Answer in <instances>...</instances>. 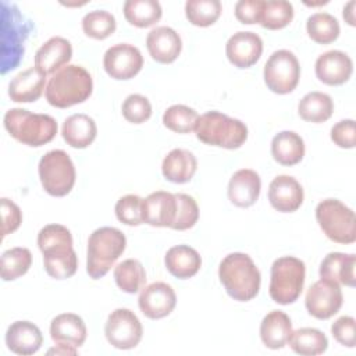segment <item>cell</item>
<instances>
[{"label":"cell","instance_id":"44","mask_svg":"<svg viewBox=\"0 0 356 356\" xmlns=\"http://www.w3.org/2000/svg\"><path fill=\"white\" fill-rule=\"evenodd\" d=\"M122 115L128 122L142 124L147 121L152 115V104L147 97L134 93L127 96L121 107Z\"/></svg>","mask_w":356,"mask_h":356},{"label":"cell","instance_id":"9","mask_svg":"<svg viewBox=\"0 0 356 356\" xmlns=\"http://www.w3.org/2000/svg\"><path fill=\"white\" fill-rule=\"evenodd\" d=\"M316 220L328 239L349 245L356 241V218L350 207L338 199H324L316 207Z\"/></svg>","mask_w":356,"mask_h":356},{"label":"cell","instance_id":"4","mask_svg":"<svg viewBox=\"0 0 356 356\" xmlns=\"http://www.w3.org/2000/svg\"><path fill=\"white\" fill-rule=\"evenodd\" d=\"M7 132L22 145L43 146L57 135V121L49 114L32 113L25 108H10L4 114Z\"/></svg>","mask_w":356,"mask_h":356},{"label":"cell","instance_id":"40","mask_svg":"<svg viewBox=\"0 0 356 356\" xmlns=\"http://www.w3.org/2000/svg\"><path fill=\"white\" fill-rule=\"evenodd\" d=\"M117 28L115 18L104 10H93L82 18V29L86 36L102 40L114 33Z\"/></svg>","mask_w":356,"mask_h":356},{"label":"cell","instance_id":"48","mask_svg":"<svg viewBox=\"0 0 356 356\" xmlns=\"http://www.w3.org/2000/svg\"><path fill=\"white\" fill-rule=\"evenodd\" d=\"M1 218H3V236L13 234L18 229L22 222V213L21 209L10 199L1 197Z\"/></svg>","mask_w":356,"mask_h":356},{"label":"cell","instance_id":"21","mask_svg":"<svg viewBox=\"0 0 356 356\" xmlns=\"http://www.w3.org/2000/svg\"><path fill=\"white\" fill-rule=\"evenodd\" d=\"M177 216L175 193L165 191L152 192L143 199V222L152 227L171 228Z\"/></svg>","mask_w":356,"mask_h":356},{"label":"cell","instance_id":"38","mask_svg":"<svg viewBox=\"0 0 356 356\" xmlns=\"http://www.w3.org/2000/svg\"><path fill=\"white\" fill-rule=\"evenodd\" d=\"M222 7L218 0H188L185 15L192 25L210 26L221 15Z\"/></svg>","mask_w":356,"mask_h":356},{"label":"cell","instance_id":"1","mask_svg":"<svg viewBox=\"0 0 356 356\" xmlns=\"http://www.w3.org/2000/svg\"><path fill=\"white\" fill-rule=\"evenodd\" d=\"M38 246L43 254L46 273L54 280L71 278L78 268V256L72 248V235L61 224H47L38 234Z\"/></svg>","mask_w":356,"mask_h":356},{"label":"cell","instance_id":"32","mask_svg":"<svg viewBox=\"0 0 356 356\" xmlns=\"http://www.w3.org/2000/svg\"><path fill=\"white\" fill-rule=\"evenodd\" d=\"M288 343L295 353L303 356L321 355L328 348V339L325 334L317 328L310 327L292 331Z\"/></svg>","mask_w":356,"mask_h":356},{"label":"cell","instance_id":"27","mask_svg":"<svg viewBox=\"0 0 356 356\" xmlns=\"http://www.w3.org/2000/svg\"><path fill=\"white\" fill-rule=\"evenodd\" d=\"M164 264L171 275L186 280L197 274L202 267V257L196 249L188 245H177L167 250Z\"/></svg>","mask_w":356,"mask_h":356},{"label":"cell","instance_id":"12","mask_svg":"<svg viewBox=\"0 0 356 356\" xmlns=\"http://www.w3.org/2000/svg\"><path fill=\"white\" fill-rule=\"evenodd\" d=\"M104 334L110 345L127 350L140 342L143 328L132 310L120 307L110 313L104 325Z\"/></svg>","mask_w":356,"mask_h":356},{"label":"cell","instance_id":"6","mask_svg":"<svg viewBox=\"0 0 356 356\" xmlns=\"http://www.w3.org/2000/svg\"><path fill=\"white\" fill-rule=\"evenodd\" d=\"M196 138L210 146L238 149L248 139L246 125L220 111H207L199 117L195 127Z\"/></svg>","mask_w":356,"mask_h":356},{"label":"cell","instance_id":"46","mask_svg":"<svg viewBox=\"0 0 356 356\" xmlns=\"http://www.w3.org/2000/svg\"><path fill=\"white\" fill-rule=\"evenodd\" d=\"M331 140L342 149H353L356 145L355 121L342 120L331 128Z\"/></svg>","mask_w":356,"mask_h":356},{"label":"cell","instance_id":"34","mask_svg":"<svg viewBox=\"0 0 356 356\" xmlns=\"http://www.w3.org/2000/svg\"><path fill=\"white\" fill-rule=\"evenodd\" d=\"M163 10L157 0H127L124 3L125 19L138 28H147L159 22Z\"/></svg>","mask_w":356,"mask_h":356},{"label":"cell","instance_id":"17","mask_svg":"<svg viewBox=\"0 0 356 356\" xmlns=\"http://www.w3.org/2000/svg\"><path fill=\"white\" fill-rule=\"evenodd\" d=\"M314 70L317 78L323 83L338 86L349 81L353 64L346 53L341 50H330L317 57Z\"/></svg>","mask_w":356,"mask_h":356},{"label":"cell","instance_id":"26","mask_svg":"<svg viewBox=\"0 0 356 356\" xmlns=\"http://www.w3.org/2000/svg\"><path fill=\"white\" fill-rule=\"evenodd\" d=\"M355 266L356 256L341 252L328 253L320 264V278L337 282L345 286H355Z\"/></svg>","mask_w":356,"mask_h":356},{"label":"cell","instance_id":"14","mask_svg":"<svg viewBox=\"0 0 356 356\" xmlns=\"http://www.w3.org/2000/svg\"><path fill=\"white\" fill-rule=\"evenodd\" d=\"M104 71L117 81L134 78L143 67V57L138 47L129 43H118L108 47L103 57Z\"/></svg>","mask_w":356,"mask_h":356},{"label":"cell","instance_id":"37","mask_svg":"<svg viewBox=\"0 0 356 356\" xmlns=\"http://www.w3.org/2000/svg\"><path fill=\"white\" fill-rule=\"evenodd\" d=\"M32 264L31 250L26 248H11L1 254V280L14 281L29 270Z\"/></svg>","mask_w":356,"mask_h":356},{"label":"cell","instance_id":"7","mask_svg":"<svg viewBox=\"0 0 356 356\" xmlns=\"http://www.w3.org/2000/svg\"><path fill=\"white\" fill-rule=\"evenodd\" d=\"M31 24L25 21L15 4L1 1V71L6 74L18 67L24 57V43Z\"/></svg>","mask_w":356,"mask_h":356},{"label":"cell","instance_id":"11","mask_svg":"<svg viewBox=\"0 0 356 356\" xmlns=\"http://www.w3.org/2000/svg\"><path fill=\"white\" fill-rule=\"evenodd\" d=\"M263 76L271 92L278 95L291 93L300 78V65L296 56L285 49L274 51L264 64Z\"/></svg>","mask_w":356,"mask_h":356},{"label":"cell","instance_id":"39","mask_svg":"<svg viewBox=\"0 0 356 356\" xmlns=\"http://www.w3.org/2000/svg\"><path fill=\"white\" fill-rule=\"evenodd\" d=\"M293 18V7L286 0L264 1L260 25L266 29H282Z\"/></svg>","mask_w":356,"mask_h":356},{"label":"cell","instance_id":"29","mask_svg":"<svg viewBox=\"0 0 356 356\" xmlns=\"http://www.w3.org/2000/svg\"><path fill=\"white\" fill-rule=\"evenodd\" d=\"M292 334V323L286 313L273 310L264 316L260 324L261 342L270 349H281Z\"/></svg>","mask_w":356,"mask_h":356},{"label":"cell","instance_id":"50","mask_svg":"<svg viewBox=\"0 0 356 356\" xmlns=\"http://www.w3.org/2000/svg\"><path fill=\"white\" fill-rule=\"evenodd\" d=\"M353 8H355V1H349V3L343 7V19H345L350 26H355V13H353Z\"/></svg>","mask_w":356,"mask_h":356},{"label":"cell","instance_id":"47","mask_svg":"<svg viewBox=\"0 0 356 356\" xmlns=\"http://www.w3.org/2000/svg\"><path fill=\"white\" fill-rule=\"evenodd\" d=\"M263 0H241L235 4V17L242 24H260Z\"/></svg>","mask_w":356,"mask_h":356},{"label":"cell","instance_id":"13","mask_svg":"<svg viewBox=\"0 0 356 356\" xmlns=\"http://www.w3.org/2000/svg\"><path fill=\"white\" fill-rule=\"evenodd\" d=\"M343 303V295L339 284L320 278L306 292L305 306L310 316L318 320H327L337 314Z\"/></svg>","mask_w":356,"mask_h":356},{"label":"cell","instance_id":"49","mask_svg":"<svg viewBox=\"0 0 356 356\" xmlns=\"http://www.w3.org/2000/svg\"><path fill=\"white\" fill-rule=\"evenodd\" d=\"M76 348L74 346H68V345H60L57 343L54 348L49 349L47 353L51 355V353H56V355H76Z\"/></svg>","mask_w":356,"mask_h":356},{"label":"cell","instance_id":"18","mask_svg":"<svg viewBox=\"0 0 356 356\" xmlns=\"http://www.w3.org/2000/svg\"><path fill=\"white\" fill-rule=\"evenodd\" d=\"M270 204L281 213L296 211L303 203V188L291 175H277L268 186Z\"/></svg>","mask_w":356,"mask_h":356},{"label":"cell","instance_id":"30","mask_svg":"<svg viewBox=\"0 0 356 356\" xmlns=\"http://www.w3.org/2000/svg\"><path fill=\"white\" fill-rule=\"evenodd\" d=\"M197 170V160L189 150L172 149L163 160L161 171L167 181L174 184L189 182Z\"/></svg>","mask_w":356,"mask_h":356},{"label":"cell","instance_id":"5","mask_svg":"<svg viewBox=\"0 0 356 356\" xmlns=\"http://www.w3.org/2000/svg\"><path fill=\"white\" fill-rule=\"evenodd\" d=\"M127 246L125 235L114 227H100L88 239L86 273L92 280L103 278L124 253Z\"/></svg>","mask_w":356,"mask_h":356},{"label":"cell","instance_id":"2","mask_svg":"<svg viewBox=\"0 0 356 356\" xmlns=\"http://www.w3.org/2000/svg\"><path fill=\"white\" fill-rule=\"evenodd\" d=\"M218 277L227 293L238 302H249L259 293L261 275L246 253L227 254L220 263Z\"/></svg>","mask_w":356,"mask_h":356},{"label":"cell","instance_id":"43","mask_svg":"<svg viewBox=\"0 0 356 356\" xmlns=\"http://www.w3.org/2000/svg\"><path fill=\"white\" fill-rule=\"evenodd\" d=\"M177 216L171 225L172 229L185 231L192 228L199 218V207L196 200L186 193H175Z\"/></svg>","mask_w":356,"mask_h":356},{"label":"cell","instance_id":"31","mask_svg":"<svg viewBox=\"0 0 356 356\" xmlns=\"http://www.w3.org/2000/svg\"><path fill=\"white\" fill-rule=\"evenodd\" d=\"M271 154L281 165H295L305 156V142L293 131H281L271 140Z\"/></svg>","mask_w":356,"mask_h":356},{"label":"cell","instance_id":"10","mask_svg":"<svg viewBox=\"0 0 356 356\" xmlns=\"http://www.w3.org/2000/svg\"><path fill=\"white\" fill-rule=\"evenodd\" d=\"M38 171L43 189L51 196H65L74 188L76 178L75 167L64 150H50L42 156Z\"/></svg>","mask_w":356,"mask_h":356},{"label":"cell","instance_id":"41","mask_svg":"<svg viewBox=\"0 0 356 356\" xmlns=\"http://www.w3.org/2000/svg\"><path fill=\"white\" fill-rule=\"evenodd\" d=\"M197 120L199 114L185 104H174L163 114V124L177 134H189L195 131Z\"/></svg>","mask_w":356,"mask_h":356},{"label":"cell","instance_id":"8","mask_svg":"<svg viewBox=\"0 0 356 356\" xmlns=\"http://www.w3.org/2000/svg\"><path fill=\"white\" fill-rule=\"evenodd\" d=\"M306 277L305 263L293 256H284L274 260L270 278V298L280 305H289L298 300L303 291Z\"/></svg>","mask_w":356,"mask_h":356},{"label":"cell","instance_id":"45","mask_svg":"<svg viewBox=\"0 0 356 356\" xmlns=\"http://www.w3.org/2000/svg\"><path fill=\"white\" fill-rule=\"evenodd\" d=\"M331 334L337 342L346 348H355L356 345V321L350 316H342L337 318L331 325Z\"/></svg>","mask_w":356,"mask_h":356},{"label":"cell","instance_id":"25","mask_svg":"<svg viewBox=\"0 0 356 356\" xmlns=\"http://www.w3.org/2000/svg\"><path fill=\"white\" fill-rule=\"evenodd\" d=\"M50 337L56 343L79 348L86 339V325L74 313H61L50 323Z\"/></svg>","mask_w":356,"mask_h":356},{"label":"cell","instance_id":"24","mask_svg":"<svg viewBox=\"0 0 356 356\" xmlns=\"http://www.w3.org/2000/svg\"><path fill=\"white\" fill-rule=\"evenodd\" d=\"M46 76L36 67H31L17 74L8 83V96L15 103H32L36 102L46 83Z\"/></svg>","mask_w":356,"mask_h":356},{"label":"cell","instance_id":"28","mask_svg":"<svg viewBox=\"0 0 356 356\" xmlns=\"http://www.w3.org/2000/svg\"><path fill=\"white\" fill-rule=\"evenodd\" d=\"M63 139L74 149H85L96 139L97 127L92 117L78 113L65 118L61 128Z\"/></svg>","mask_w":356,"mask_h":356},{"label":"cell","instance_id":"19","mask_svg":"<svg viewBox=\"0 0 356 356\" xmlns=\"http://www.w3.org/2000/svg\"><path fill=\"white\" fill-rule=\"evenodd\" d=\"M72 57V46L70 40L61 36H53L44 42L35 53V67L44 75L56 74L68 65Z\"/></svg>","mask_w":356,"mask_h":356},{"label":"cell","instance_id":"42","mask_svg":"<svg viewBox=\"0 0 356 356\" xmlns=\"http://www.w3.org/2000/svg\"><path fill=\"white\" fill-rule=\"evenodd\" d=\"M115 216L118 221L136 227L143 222V199L138 195H125L115 203Z\"/></svg>","mask_w":356,"mask_h":356},{"label":"cell","instance_id":"16","mask_svg":"<svg viewBox=\"0 0 356 356\" xmlns=\"http://www.w3.org/2000/svg\"><path fill=\"white\" fill-rule=\"evenodd\" d=\"M261 53V38L257 33L249 31H239L234 33L225 44L227 58L238 68L252 67L259 61Z\"/></svg>","mask_w":356,"mask_h":356},{"label":"cell","instance_id":"22","mask_svg":"<svg viewBox=\"0 0 356 356\" xmlns=\"http://www.w3.org/2000/svg\"><path fill=\"white\" fill-rule=\"evenodd\" d=\"M43 343V335L39 327L31 321L18 320L11 323L6 332L7 348L17 355H33Z\"/></svg>","mask_w":356,"mask_h":356},{"label":"cell","instance_id":"15","mask_svg":"<svg viewBox=\"0 0 356 356\" xmlns=\"http://www.w3.org/2000/svg\"><path fill=\"white\" fill-rule=\"evenodd\" d=\"M138 305L140 312L152 320H159L168 316L175 305L177 295L171 285L165 282H153L140 291Z\"/></svg>","mask_w":356,"mask_h":356},{"label":"cell","instance_id":"36","mask_svg":"<svg viewBox=\"0 0 356 356\" xmlns=\"http://www.w3.org/2000/svg\"><path fill=\"white\" fill-rule=\"evenodd\" d=\"M306 31L312 40L320 44H328L339 36V22L328 13H314L306 21Z\"/></svg>","mask_w":356,"mask_h":356},{"label":"cell","instance_id":"3","mask_svg":"<svg viewBox=\"0 0 356 356\" xmlns=\"http://www.w3.org/2000/svg\"><path fill=\"white\" fill-rule=\"evenodd\" d=\"M93 90L92 75L81 65L68 64L58 70L47 82L46 100L57 108L83 103Z\"/></svg>","mask_w":356,"mask_h":356},{"label":"cell","instance_id":"23","mask_svg":"<svg viewBox=\"0 0 356 356\" xmlns=\"http://www.w3.org/2000/svg\"><path fill=\"white\" fill-rule=\"evenodd\" d=\"M261 181L259 174L250 168H242L232 174L228 184V197L238 207L253 206L260 195Z\"/></svg>","mask_w":356,"mask_h":356},{"label":"cell","instance_id":"35","mask_svg":"<svg viewBox=\"0 0 356 356\" xmlns=\"http://www.w3.org/2000/svg\"><path fill=\"white\" fill-rule=\"evenodd\" d=\"M114 280L122 292L136 293L145 288L146 271L139 260L127 259L115 266Z\"/></svg>","mask_w":356,"mask_h":356},{"label":"cell","instance_id":"33","mask_svg":"<svg viewBox=\"0 0 356 356\" xmlns=\"http://www.w3.org/2000/svg\"><path fill=\"white\" fill-rule=\"evenodd\" d=\"M332 99L323 92H309L300 99L298 104V113L300 118L314 124L327 121L332 115Z\"/></svg>","mask_w":356,"mask_h":356},{"label":"cell","instance_id":"20","mask_svg":"<svg viewBox=\"0 0 356 356\" xmlns=\"http://www.w3.org/2000/svg\"><path fill=\"white\" fill-rule=\"evenodd\" d=\"M146 47L154 61L170 64L178 58L182 50V40L172 28L157 26L147 33Z\"/></svg>","mask_w":356,"mask_h":356}]
</instances>
